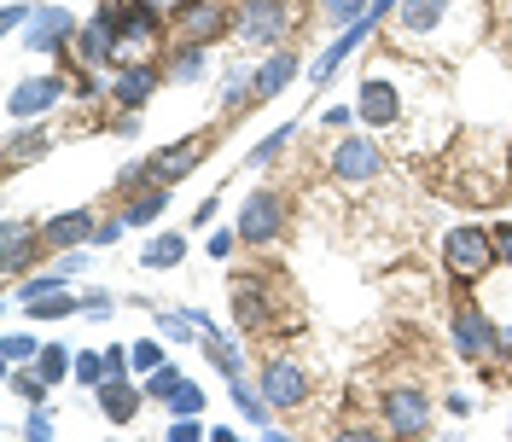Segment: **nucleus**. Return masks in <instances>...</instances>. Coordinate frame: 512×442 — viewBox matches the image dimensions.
Here are the masks:
<instances>
[{"label": "nucleus", "instance_id": "1", "mask_svg": "<svg viewBox=\"0 0 512 442\" xmlns=\"http://www.w3.org/2000/svg\"><path fill=\"white\" fill-rule=\"evenodd\" d=\"M443 262H448V274L460 285H472L483 280L495 262H501V251H495V233H483V227H454L443 239Z\"/></svg>", "mask_w": 512, "mask_h": 442}, {"label": "nucleus", "instance_id": "2", "mask_svg": "<svg viewBox=\"0 0 512 442\" xmlns=\"http://www.w3.org/2000/svg\"><path fill=\"white\" fill-rule=\"evenodd\" d=\"M384 12H402V0H373V6H367V12L355 18L350 30H338V41H332V47H326V53H320V59L309 64V76H315V88H320V82H332V76H338V64H344V59L355 53V47L367 41V35L379 30V24H384Z\"/></svg>", "mask_w": 512, "mask_h": 442}, {"label": "nucleus", "instance_id": "3", "mask_svg": "<svg viewBox=\"0 0 512 442\" xmlns=\"http://www.w3.org/2000/svg\"><path fill=\"white\" fill-rule=\"evenodd\" d=\"M227 24H233V12H227V0H187L181 12H175V35H181V47H210V41H222Z\"/></svg>", "mask_w": 512, "mask_h": 442}, {"label": "nucleus", "instance_id": "4", "mask_svg": "<svg viewBox=\"0 0 512 442\" xmlns=\"http://www.w3.org/2000/svg\"><path fill=\"white\" fill-rule=\"evenodd\" d=\"M76 30H82V24H76V12H70V6H41L30 24H24V41H30L35 53L64 59V47L76 41Z\"/></svg>", "mask_w": 512, "mask_h": 442}, {"label": "nucleus", "instance_id": "5", "mask_svg": "<svg viewBox=\"0 0 512 442\" xmlns=\"http://www.w3.org/2000/svg\"><path fill=\"white\" fill-rule=\"evenodd\" d=\"M384 419H390L396 437H419V431L431 425V396H425L419 384H390V390H384Z\"/></svg>", "mask_w": 512, "mask_h": 442}, {"label": "nucleus", "instance_id": "6", "mask_svg": "<svg viewBox=\"0 0 512 442\" xmlns=\"http://www.w3.org/2000/svg\"><path fill=\"white\" fill-rule=\"evenodd\" d=\"M59 99H64L59 76H30V82H18V88L6 94V117H12V123H41Z\"/></svg>", "mask_w": 512, "mask_h": 442}, {"label": "nucleus", "instance_id": "7", "mask_svg": "<svg viewBox=\"0 0 512 442\" xmlns=\"http://www.w3.org/2000/svg\"><path fill=\"white\" fill-rule=\"evenodd\" d=\"M280 227H286V204H280V192H251L245 210H239V233H245V245H274Z\"/></svg>", "mask_w": 512, "mask_h": 442}, {"label": "nucleus", "instance_id": "8", "mask_svg": "<svg viewBox=\"0 0 512 442\" xmlns=\"http://www.w3.org/2000/svg\"><path fill=\"white\" fill-rule=\"evenodd\" d=\"M332 175H338V181H379L384 175L379 146H373L367 134H344V140L332 146Z\"/></svg>", "mask_w": 512, "mask_h": 442}, {"label": "nucleus", "instance_id": "9", "mask_svg": "<svg viewBox=\"0 0 512 442\" xmlns=\"http://www.w3.org/2000/svg\"><path fill=\"white\" fill-rule=\"evenodd\" d=\"M233 30L245 35V41H256V47H274L280 35L291 30V12H286V0H251L239 18H233Z\"/></svg>", "mask_w": 512, "mask_h": 442}, {"label": "nucleus", "instance_id": "10", "mask_svg": "<svg viewBox=\"0 0 512 442\" xmlns=\"http://www.w3.org/2000/svg\"><path fill=\"white\" fill-rule=\"evenodd\" d=\"M204 146H210V134H187V140H175V146H163V152H152V158H146V169H152V181H158V187H175L181 175H192V169H198V158H204Z\"/></svg>", "mask_w": 512, "mask_h": 442}, {"label": "nucleus", "instance_id": "11", "mask_svg": "<svg viewBox=\"0 0 512 442\" xmlns=\"http://www.w3.org/2000/svg\"><path fill=\"white\" fill-rule=\"evenodd\" d=\"M256 390L268 396V408H303V402H309V373H303L297 361H268Z\"/></svg>", "mask_w": 512, "mask_h": 442}, {"label": "nucleus", "instance_id": "12", "mask_svg": "<svg viewBox=\"0 0 512 442\" xmlns=\"http://www.w3.org/2000/svg\"><path fill=\"white\" fill-rule=\"evenodd\" d=\"M454 349H460V361H483L489 349H501V332H495V320L483 315L478 303H466L454 315Z\"/></svg>", "mask_w": 512, "mask_h": 442}, {"label": "nucleus", "instance_id": "13", "mask_svg": "<svg viewBox=\"0 0 512 442\" xmlns=\"http://www.w3.org/2000/svg\"><path fill=\"white\" fill-rule=\"evenodd\" d=\"M355 117L367 128H390L402 117V94H396V82H384V76H367L361 82V99H355Z\"/></svg>", "mask_w": 512, "mask_h": 442}, {"label": "nucleus", "instance_id": "14", "mask_svg": "<svg viewBox=\"0 0 512 442\" xmlns=\"http://www.w3.org/2000/svg\"><path fill=\"white\" fill-rule=\"evenodd\" d=\"M94 210H64V216L41 221V239H47V251H76V245H88L94 239Z\"/></svg>", "mask_w": 512, "mask_h": 442}, {"label": "nucleus", "instance_id": "15", "mask_svg": "<svg viewBox=\"0 0 512 442\" xmlns=\"http://www.w3.org/2000/svg\"><path fill=\"white\" fill-rule=\"evenodd\" d=\"M291 82H297V59H291L286 47H274L268 59L251 70V99H274V94H286Z\"/></svg>", "mask_w": 512, "mask_h": 442}, {"label": "nucleus", "instance_id": "16", "mask_svg": "<svg viewBox=\"0 0 512 442\" xmlns=\"http://www.w3.org/2000/svg\"><path fill=\"white\" fill-rule=\"evenodd\" d=\"M99 413L111 419V425H134V413H140V390L128 373H111V379L99 384Z\"/></svg>", "mask_w": 512, "mask_h": 442}, {"label": "nucleus", "instance_id": "17", "mask_svg": "<svg viewBox=\"0 0 512 442\" xmlns=\"http://www.w3.org/2000/svg\"><path fill=\"white\" fill-rule=\"evenodd\" d=\"M117 30L105 24V18H88L82 30H76V64H117Z\"/></svg>", "mask_w": 512, "mask_h": 442}, {"label": "nucleus", "instance_id": "18", "mask_svg": "<svg viewBox=\"0 0 512 442\" xmlns=\"http://www.w3.org/2000/svg\"><path fill=\"white\" fill-rule=\"evenodd\" d=\"M0 245H6V274H24L35 256H41V227H30V221H6V233H0Z\"/></svg>", "mask_w": 512, "mask_h": 442}, {"label": "nucleus", "instance_id": "19", "mask_svg": "<svg viewBox=\"0 0 512 442\" xmlns=\"http://www.w3.org/2000/svg\"><path fill=\"white\" fill-rule=\"evenodd\" d=\"M152 88H158V70H152V64H128L123 76L111 82V99H117V105H146Z\"/></svg>", "mask_w": 512, "mask_h": 442}, {"label": "nucleus", "instance_id": "20", "mask_svg": "<svg viewBox=\"0 0 512 442\" xmlns=\"http://www.w3.org/2000/svg\"><path fill=\"white\" fill-rule=\"evenodd\" d=\"M47 128H30V123H18L12 134H6V163L12 169H24V163H35V158H47Z\"/></svg>", "mask_w": 512, "mask_h": 442}, {"label": "nucleus", "instance_id": "21", "mask_svg": "<svg viewBox=\"0 0 512 442\" xmlns=\"http://www.w3.org/2000/svg\"><path fill=\"white\" fill-rule=\"evenodd\" d=\"M163 204H169V187H158V181H152L146 192H134V198L123 204V221H128V227H152V221L163 216Z\"/></svg>", "mask_w": 512, "mask_h": 442}, {"label": "nucleus", "instance_id": "22", "mask_svg": "<svg viewBox=\"0 0 512 442\" xmlns=\"http://www.w3.org/2000/svg\"><path fill=\"white\" fill-rule=\"evenodd\" d=\"M443 12H448V0H402V30L408 35H431L437 24H443Z\"/></svg>", "mask_w": 512, "mask_h": 442}, {"label": "nucleus", "instance_id": "23", "mask_svg": "<svg viewBox=\"0 0 512 442\" xmlns=\"http://www.w3.org/2000/svg\"><path fill=\"white\" fill-rule=\"evenodd\" d=\"M30 309V320H70V315H82V297H70V291H47V297H30L24 303Z\"/></svg>", "mask_w": 512, "mask_h": 442}, {"label": "nucleus", "instance_id": "24", "mask_svg": "<svg viewBox=\"0 0 512 442\" xmlns=\"http://www.w3.org/2000/svg\"><path fill=\"white\" fill-rule=\"evenodd\" d=\"M181 256H187V239H181V233H158V239L140 251V262H146V268H181Z\"/></svg>", "mask_w": 512, "mask_h": 442}, {"label": "nucleus", "instance_id": "25", "mask_svg": "<svg viewBox=\"0 0 512 442\" xmlns=\"http://www.w3.org/2000/svg\"><path fill=\"white\" fill-rule=\"evenodd\" d=\"M227 390H233V408L245 413V419H251V425H268V396H262V390H251V384H245V373H239V379H227Z\"/></svg>", "mask_w": 512, "mask_h": 442}, {"label": "nucleus", "instance_id": "26", "mask_svg": "<svg viewBox=\"0 0 512 442\" xmlns=\"http://www.w3.org/2000/svg\"><path fill=\"white\" fill-rule=\"evenodd\" d=\"M163 76H169V82H198V76H204V47H181V41H175Z\"/></svg>", "mask_w": 512, "mask_h": 442}, {"label": "nucleus", "instance_id": "27", "mask_svg": "<svg viewBox=\"0 0 512 442\" xmlns=\"http://www.w3.org/2000/svg\"><path fill=\"white\" fill-rule=\"evenodd\" d=\"M35 367H41V379H47V384H59V379H70V373H76V361H70V349H64V344H41Z\"/></svg>", "mask_w": 512, "mask_h": 442}, {"label": "nucleus", "instance_id": "28", "mask_svg": "<svg viewBox=\"0 0 512 442\" xmlns=\"http://www.w3.org/2000/svg\"><path fill=\"white\" fill-rule=\"evenodd\" d=\"M367 6H373V0H320V12H326L320 24H332V30H350Z\"/></svg>", "mask_w": 512, "mask_h": 442}, {"label": "nucleus", "instance_id": "29", "mask_svg": "<svg viewBox=\"0 0 512 442\" xmlns=\"http://www.w3.org/2000/svg\"><path fill=\"white\" fill-rule=\"evenodd\" d=\"M111 379V367H105V349H82V355H76V384H88V390H99V384Z\"/></svg>", "mask_w": 512, "mask_h": 442}, {"label": "nucleus", "instance_id": "30", "mask_svg": "<svg viewBox=\"0 0 512 442\" xmlns=\"http://www.w3.org/2000/svg\"><path fill=\"white\" fill-rule=\"evenodd\" d=\"M12 390H18V396H24V402H41V396H47V390H53V384L41 379V367H35V373H24V361H18V367H12Z\"/></svg>", "mask_w": 512, "mask_h": 442}, {"label": "nucleus", "instance_id": "31", "mask_svg": "<svg viewBox=\"0 0 512 442\" xmlns=\"http://www.w3.org/2000/svg\"><path fill=\"white\" fill-rule=\"evenodd\" d=\"M163 408H169V413H204V390H198L192 379H181L175 390H169V402H163Z\"/></svg>", "mask_w": 512, "mask_h": 442}, {"label": "nucleus", "instance_id": "32", "mask_svg": "<svg viewBox=\"0 0 512 442\" xmlns=\"http://www.w3.org/2000/svg\"><path fill=\"white\" fill-rule=\"evenodd\" d=\"M128 361H134V373H158L163 367V338H140V344L128 349Z\"/></svg>", "mask_w": 512, "mask_h": 442}, {"label": "nucleus", "instance_id": "33", "mask_svg": "<svg viewBox=\"0 0 512 442\" xmlns=\"http://www.w3.org/2000/svg\"><path fill=\"white\" fill-rule=\"evenodd\" d=\"M175 384H181V367H169V361H163L158 373H146V396H152V402H169V390H175Z\"/></svg>", "mask_w": 512, "mask_h": 442}, {"label": "nucleus", "instance_id": "34", "mask_svg": "<svg viewBox=\"0 0 512 442\" xmlns=\"http://www.w3.org/2000/svg\"><path fill=\"white\" fill-rule=\"evenodd\" d=\"M0 349H6V361H12V367H18V361H30V355H41V344H35L30 332H6Z\"/></svg>", "mask_w": 512, "mask_h": 442}, {"label": "nucleus", "instance_id": "35", "mask_svg": "<svg viewBox=\"0 0 512 442\" xmlns=\"http://www.w3.org/2000/svg\"><path fill=\"white\" fill-rule=\"evenodd\" d=\"M286 140H291V128H280V134H268V140H262V146L251 152V163H256V169H262V163H274L280 152H286Z\"/></svg>", "mask_w": 512, "mask_h": 442}, {"label": "nucleus", "instance_id": "36", "mask_svg": "<svg viewBox=\"0 0 512 442\" xmlns=\"http://www.w3.org/2000/svg\"><path fill=\"white\" fill-rule=\"evenodd\" d=\"M24 437H30V442H47V437H53V413L41 408V402H35V413L24 419Z\"/></svg>", "mask_w": 512, "mask_h": 442}, {"label": "nucleus", "instance_id": "37", "mask_svg": "<svg viewBox=\"0 0 512 442\" xmlns=\"http://www.w3.org/2000/svg\"><path fill=\"white\" fill-rule=\"evenodd\" d=\"M111 309H117V303H111V291H99V285H94V291H82V315L105 320V315H111Z\"/></svg>", "mask_w": 512, "mask_h": 442}, {"label": "nucleus", "instance_id": "38", "mask_svg": "<svg viewBox=\"0 0 512 442\" xmlns=\"http://www.w3.org/2000/svg\"><path fill=\"white\" fill-rule=\"evenodd\" d=\"M35 18V6H24V0H12V6H6V12H0V30L12 35V30H24V24H30Z\"/></svg>", "mask_w": 512, "mask_h": 442}, {"label": "nucleus", "instance_id": "39", "mask_svg": "<svg viewBox=\"0 0 512 442\" xmlns=\"http://www.w3.org/2000/svg\"><path fill=\"white\" fill-rule=\"evenodd\" d=\"M239 239H245V233H239V227H222V233H216V239H210V256H216V262H227V256L239 251Z\"/></svg>", "mask_w": 512, "mask_h": 442}, {"label": "nucleus", "instance_id": "40", "mask_svg": "<svg viewBox=\"0 0 512 442\" xmlns=\"http://www.w3.org/2000/svg\"><path fill=\"white\" fill-rule=\"evenodd\" d=\"M239 99H251V82H245V76L233 70V76H227V88H222V111H233Z\"/></svg>", "mask_w": 512, "mask_h": 442}, {"label": "nucleus", "instance_id": "41", "mask_svg": "<svg viewBox=\"0 0 512 442\" xmlns=\"http://www.w3.org/2000/svg\"><path fill=\"white\" fill-rule=\"evenodd\" d=\"M59 285H64V274H59V268H53V274H41V280H30V285H24V291H18V297L30 303V297H47V291H59Z\"/></svg>", "mask_w": 512, "mask_h": 442}, {"label": "nucleus", "instance_id": "42", "mask_svg": "<svg viewBox=\"0 0 512 442\" xmlns=\"http://www.w3.org/2000/svg\"><path fill=\"white\" fill-rule=\"evenodd\" d=\"M495 251H501V262L512 268V221H501V227H495Z\"/></svg>", "mask_w": 512, "mask_h": 442}, {"label": "nucleus", "instance_id": "43", "mask_svg": "<svg viewBox=\"0 0 512 442\" xmlns=\"http://www.w3.org/2000/svg\"><path fill=\"white\" fill-rule=\"evenodd\" d=\"M350 117H355V105H332V111H320V123L326 128H344Z\"/></svg>", "mask_w": 512, "mask_h": 442}, {"label": "nucleus", "instance_id": "44", "mask_svg": "<svg viewBox=\"0 0 512 442\" xmlns=\"http://www.w3.org/2000/svg\"><path fill=\"white\" fill-rule=\"evenodd\" d=\"M123 227H128L123 216H117V221H99V227H94V245H111V239H117V233H123Z\"/></svg>", "mask_w": 512, "mask_h": 442}, {"label": "nucleus", "instance_id": "45", "mask_svg": "<svg viewBox=\"0 0 512 442\" xmlns=\"http://www.w3.org/2000/svg\"><path fill=\"white\" fill-rule=\"evenodd\" d=\"M146 6H152V12H158V18H175V12H181V6H187V0H146Z\"/></svg>", "mask_w": 512, "mask_h": 442}, {"label": "nucleus", "instance_id": "46", "mask_svg": "<svg viewBox=\"0 0 512 442\" xmlns=\"http://www.w3.org/2000/svg\"><path fill=\"white\" fill-rule=\"evenodd\" d=\"M507 169H512V158H507Z\"/></svg>", "mask_w": 512, "mask_h": 442}]
</instances>
